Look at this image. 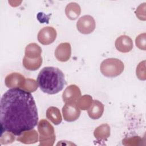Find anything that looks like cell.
Instances as JSON below:
<instances>
[{
  "instance_id": "6da1fadb",
  "label": "cell",
  "mask_w": 146,
  "mask_h": 146,
  "mask_svg": "<svg viewBox=\"0 0 146 146\" xmlns=\"http://www.w3.org/2000/svg\"><path fill=\"white\" fill-rule=\"evenodd\" d=\"M38 121L36 103L30 92L16 88L7 90L2 95L0 103L1 132L20 136L33 129Z\"/></svg>"
},
{
  "instance_id": "7a4b0ae2",
  "label": "cell",
  "mask_w": 146,
  "mask_h": 146,
  "mask_svg": "<svg viewBox=\"0 0 146 146\" xmlns=\"http://www.w3.org/2000/svg\"><path fill=\"white\" fill-rule=\"evenodd\" d=\"M37 83L43 92L50 95L58 93L66 84L63 72L54 67H43L38 75Z\"/></svg>"
},
{
  "instance_id": "3957f363",
  "label": "cell",
  "mask_w": 146,
  "mask_h": 146,
  "mask_svg": "<svg viewBox=\"0 0 146 146\" xmlns=\"http://www.w3.org/2000/svg\"><path fill=\"white\" fill-rule=\"evenodd\" d=\"M124 69V64L122 61L117 58H108L100 64L101 73L108 78H115L120 75Z\"/></svg>"
},
{
  "instance_id": "277c9868",
  "label": "cell",
  "mask_w": 146,
  "mask_h": 146,
  "mask_svg": "<svg viewBox=\"0 0 146 146\" xmlns=\"http://www.w3.org/2000/svg\"><path fill=\"white\" fill-rule=\"evenodd\" d=\"M39 133V145L52 146L55 141V135L53 126L46 119H42L38 123Z\"/></svg>"
},
{
  "instance_id": "5b68a950",
  "label": "cell",
  "mask_w": 146,
  "mask_h": 146,
  "mask_svg": "<svg viewBox=\"0 0 146 146\" xmlns=\"http://www.w3.org/2000/svg\"><path fill=\"white\" fill-rule=\"evenodd\" d=\"M96 27L94 18L90 15L81 17L76 23V28L82 34H88L94 31Z\"/></svg>"
},
{
  "instance_id": "8992f818",
  "label": "cell",
  "mask_w": 146,
  "mask_h": 146,
  "mask_svg": "<svg viewBox=\"0 0 146 146\" xmlns=\"http://www.w3.org/2000/svg\"><path fill=\"white\" fill-rule=\"evenodd\" d=\"M56 35V31L54 27L47 26L40 30L38 34L37 38L40 43L43 45H48L55 41Z\"/></svg>"
},
{
  "instance_id": "52a82bcc",
  "label": "cell",
  "mask_w": 146,
  "mask_h": 146,
  "mask_svg": "<svg viewBox=\"0 0 146 146\" xmlns=\"http://www.w3.org/2000/svg\"><path fill=\"white\" fill-rule=\"evenodd\" d=\"M62 114L64 120L72 122L76 120L80 115V110L76 103H65L62 108Z\"/></svg>"
},
{
  "instance_id": "ba28073f",
  "label": "cell",
  "mask_w": 146,
  "mask_h": 146,
  "mask_svg": "<svg viewBox=\"0 0 146 146\" xmlns=\"http://www.w3.org/2000/svg\"><path fill=\"white\" fill-rule=\"evenodd\" d=\"M80 96V90L75 84H71L67 87L62 94V99L65 103H76Z\"/></svg>"
},
{
  "instance_id": "9c48e42d",
  "label": "cell",
  "mask_w": 146,
  "mask_h": 146,
  "mask_svg": "<svg viewBox=\"0 0 146 146\" xmlns=\"http://www.w3.org/2000/svg\"><path fill=\"white\" fill-rule=\"evenodd\" d=\"M25 81V76L18 72H13L7 75L5 79V85L9 88H22Z\"/></svg>"
},
{
  "instance_id": "30bf717a",
  "label": "cell",
  "mask_w": 146,
  "mask_h": 146,
  "mask_svg": "<svg viewBox=\"0 0 146 146\" xmlns=\"http://www.w3.org/2000/svg\"><path fill=\"white\" fill-rule=\"evenodd\" d=\"M71 55V46L68 42L61 43L56 48L55 56L60 62H64L68 60Z\"/></svg>"
},
{
  "instance_id": "8fae6325",
  "label": "cell",
  "mask_w": 146,
  "mask_h": 146,
  "mask_svg": "<svg viewBox=\"0 0 146 146\" xmlns=\"http://www.w3.org/2000/svg\"><path fill=\"white\" fill-rule=\"evenodd\" d=\"M115 46L117 50L123 53L131 51L133 47L132 39L126 35H122L117 38Z\"/></svg>"
},
{
  "instance_id": "7c38bea8",
  "label": "cell",
  "mask_w": 146,
  "mask_h": 146,
  "mask_svg": "<svg viewBox=\"0 0 146 146\" xmlns=\"http://www.w3.org/2000/svg\"><path fill=\"white\" fill-rule=\"evenodd\" d=\"M104 105L97 100H94L92 104L88 110V114L92 119H98L103 115L104 112Z\"/></svg>"
},
{
  "instance_id": "4fadbf2b",
  "label": "cell",
  "mask_w": 146,
  "mask_h": 146,
  "mask_svg": "<svg viewBox=\"0 0 146 146\" xmlns=\"http://www.w3.org/2000/svg\"><path fill=\"white\" fill-rule=\"evenodd\" d=\"M110 127L107 124H103L98 126L94 132V135L97 140L104 141L110 136Z\"/></svg>"
},
{
  "instance_id": "5bb4252c",
  "label": "cell",
  "mask_w": 146,
  "mask_h": 146,
  "mask_svg": "<svg viewBox=\"0 0 146 146\" xmlns=\"http://www.w3.org/2000/svg\"><path fill=\"white\" fill-rule=\"evenodd\" d=\"M38 135L35 129H31L23 132L18 136L17 140L24 144H33L38 141Z\"/></svg>"
},
{
  "instance_id": "9a60e30c",
  "label": "cell",
  "mask_w": 146,
  "mask_h": 146,
  "mask_svg": "<svg viewBox=\"0 0 146 146\" xmlns=\"http://www.w3.org/2000/svg\"><path fill=\"white\" fill-rule=\"evenodd\" d=\"M65 13L67 18L71 20L76 19L81 13V9L78 3L70 2L65 8Z\"/></svg>"
},
{
  "instance_id": "2e32d148",
  "label": "cell",
  "mask_w": 146,
  "mask_h": 146,
  "mask_svg": "<svg viewBox=\"0 0 146 146\" xmlns=\"http://www.w3.org/2000/svg\"><path fill=\"white\" fill-rule=\"evenodd\" d=\"M42 49L35 43H31L26 46L25 51V56L30 59H35L41 56Z\"/></svg>"
},
{
  "instance_id": "e0dca14e",
  "label": "cell",
  "mask_w": 146,
  "mask_h": 146,
  "mask_svg": "<svg viewBox=\"0 0 146 146\" xmlns=\"http://www.w3.org/2000/svg\"><path fill=\"white\" fill-rule=\"evenodd\" d=\"M46 117L54 124L58 125L62 121L59 110L55 107H50L46 111Z\"/></svg>"
},
{
  "instance_id": "ac0fdd59",
  "label": "cell",
  "mask_w": 146,
  "mask_h": 146,
  "mask_svg": "<svg viewBox=\"0 0 146 146\" xmlns=\"http://www.w3.org/2000/svg\"><path fill=\"white\" fill-rule=\"evenodd\" d=\"M23 67L30 71H35L39 68L42 63V58L41 56L35 59H30L25 56L23 58Z\"/></svg>"
},
{
  "instance_id": "d6986e66",
  "label": "cell",
  "mask_w": 146,
  "mask_h": 146,
  "mask_svg": "<svg viewBox=\"0 0 146 146\" xmlns=\"http://www.w3.org/2000/svg\"><path fill=\"white\" fill-rule=\"evenodd\" d=\"M92 98L89 95H84L80 96L76 102V105L80 110H88L92 103Z\"/></svg>"
},
{
  "instance_id": "ffe728a7",
  "label": "cell",
  "mask_w": 146,
  "mask_h": 146,
  "mask_svg": "<svg viewBox=\"0 0 146 146\" xmlns=\"http://www.w3.org/2000/svg\"><path fill=\"white\" fill-rule=\"evenodd\" d=\"M38 83L33 79L28 78L26 79L22 89L29 92H33L38 88Z\"/></svg>"
},
{
  "instance_id": "44dd1931",
  "label": "cell",
  "mask_w": 146,
  "mask_h": 146,
  "mask_svg": "<svg viewBox=\"0 0 146 146\" xmlns=\"http://www.w3.org/2000/svg\"><path fill=\"white\" fill-rule=\"evenodd\" d=\"M145 63V60H143L140 62L136 67V76L139 79L141 80H145L146 79Z\"/></svg>"
},
{
  "instance_id": "7402d4cb",
  "label": "cell",
  "mask_w": 146,
  "mask_h": 146,
  "mask_svg": "<svg viewBox=\"0 0 146 146\" xmlns=\"http://www.w3.org/2000/svg\"><path fill=\"white\" fill-rule=\"evenodd\" d=\"M146 34L145 33L139 34L135 39V43L136 46L140 50H145L146 45Z\"/></svg>"
},
{
  "instance_id": "603a6c76",
  "label": "cell",
  "mask_w": 146,
  "mask_h": 146,
  "mask_svg": "<svg viewBox=\"0 0 146 146\" xmlns=\"http://www.w3.org/2000/svg\"><path fill=\"white\" fill-rule=\"evenodd\" d=\"M3 132V131H2ZM4 133L1 132V144H8L13 142L15 140L14 135L7 131H4Z\"/></svg>"
},
{
  "instance_id": "cb8c5ba5",
  "label": "cell",
  "mask_w": 146,
  "mask_h": 146,
  "mask_svg": "<svg viewBox=\"0 0 146 146\" xmlns=\"http://www.w3.org/2000/svg\"><path fill=\"white\" fill-rule=\"evenodd\" d=\"M145 3H143V4H141L137 8L136 10L135 11V14H136V17L140 19V20H143V21H145V18L144 17L141 13H143V14H145V10L143 11V10L145 9Z\"/></svg>"
}]
</instances>
